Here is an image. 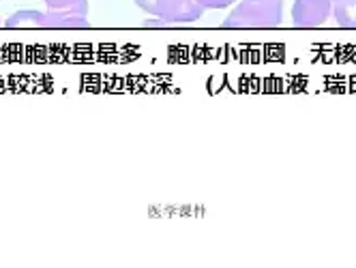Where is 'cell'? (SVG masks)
I'll use <instances>...</instances> for the list:
<instances>
[{"instance_id":"obj_9","label":"cell","mask_w":356,"mask_h":268,"mask_svg":"<svg viewBox=\"0 0 356 268\" xmlns=\"http://www.w3.org/2000/svg\"><path fill=\"white\" fill-rule=\"evenodd\" d=\"M136 5L150 15H157V0H136Z\"/></svg>"},{"instance_id":"obj_2","label":"cell","mask_w":356,"mask_h":268,"mask_svg":"<svg viewBox=\"0 0 356 268\" xmlns=\"http://www.w3.org/2000/svg\"><path fill=\"white\" fill-rule=\"evenodd\" d=\"M333 19L330 0H294L292 24L296 28H318Z\"/></svg>"},{"instance_id":"obj_7","label":"cell","mask_w":356,"mask_h":268,"mask_svg":"<svg viewBox=\"0 0 356 268\" xmlns=\"http://www.w3.org/2000/svg\"><path fill=\"white\" fill-rule=\"evenodd\" d=\"M197 3L202 5V9H227L236 0H197Z\"/></svg>"},{"instance_id":"obj_1","label":"cell","mask_w":356,"mask_h":268,"mask_svg":"<svg viewBox=\"0 0 356 268\" xmlns=\"http://www.w3.org/2000/svg\"><path fill=\"white\" fill-rule=\"evenodd\" d=\"M284 22V0H241L223 19L225 28H275Z\"/></svg>"},{"instance_id":"obj_3","label":"cell","mask_w":356,"mask_h":268,"mask_svg":"<svg viewBox=\"0 0 356 268\" xmlns=\"http://www.w3.org/2000/svg\"><path fill=\"white\" fill-rule=\"evenodd\" d=\"M204 13L197 0H157V15L168 24H191Z\"/></svg>"},{"instance_id":"obj_5","label":"cell","mask_w":356,"mask_h":268,"mask_svg":"<svg viewBox=\"0 0 356 268\" xmlns=\"http://www.w3.org/2000/svg\"><path fill=\"white\" fill-rule=\"evenodd\" d=\"M47 28H88L86 15H75L67 11H52L47 9Z\"/></svg>"},{"instance_id":"obj_11","label":"cell","mask_w":356,"mask_h":268,"mask_svg":"<svg viewBox=\"0 0 356 268\" xmlns=\"http://www.w3.org/2000/svg\"><path fill=\"white\" fill-rule=\"evenodd\" d=\"M330 3H333V5H335V3H337V0H330Z\"/></svg>"},{"instance_id":"obj_12","label":"cell","mask_w":356,"mask_h":268,"mask_svg":"<svg viewBox=\"0 0 356 268\" xmlns=\"http://www.w3.org/2000/svg\"><path fill=\"white\" fill-rule=\"evenodd\" d=\"M0 26H3V22H0Z\"/></svg>"},{"instance_id":"obj_8","label":"cell","mask_w":356,"mask_h":268,"mask_svg":"<svg viewBox=\"0 0 356 268\" xmlns=\"http://www.w3.org/2000/svg\"><path fill=\"white\" fill-rule=\"evenodd\" d=\"M47 5V9H54V11H60V9H67L71 5H75L78 0H43Z\"/></svg>"},{"instance_id":"obj_10","label":"cell","mask_w":356,"mask_h":268,"mask_svg":"<svg viewBox=\"0 0 356 268\" xmlns=\"http://www.w3.org/2000/svg\"><path fill=\"white\" fill-rule=\"evenodd\" d=\"M144 26L146 28H159V26H170V24L165 19H161V17H155V19H146Z\"/></svg>"},{"instance_id":"obj_6","label":"cell","mask_w":356,"mask_h":268,"mask_svg":"<svg viewBox=\"0 0 356 268\" xmlns=\"http://www.w3.org/2000/svg\"><path fill=\"white\" fill-rule=\"evenodd\" d=\"M333 17L341 28H356V0H337L333 5Z\"/></svg>"},{"instance_id":"obj_4","label":"cell","mask_w":356,"mask_h":268,"mask_svg":"<svg viewBox=\"0 0 356 268\" xmlns=\"http://www.w3.org/2000/svg\"><path fill=\"white\" fill-rule=\"evenodd\" d=\"M3 26L7 28H47V15L41 11H17L7 22H3Z\"/></svg>"}]
</instances>
